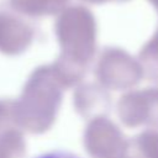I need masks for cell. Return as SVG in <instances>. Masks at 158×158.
<instances>
[{
    "instance_id": "6da1fadb",
    "label": "cell",
    "mask_w": 158,
    "mask_h": 158,
    "mask_svg": "<svg viewBox=\"0 0 158 158\" xmlns=\"http://www.w3.org/2000/svg\"><path fill=\"white\" fill-rule=\"evenodd\" d=\"M35 158H81L72 152L68 151H63V149H57V151H51V152H46L42 153Z\"/></svg>"
}]
</instances>
